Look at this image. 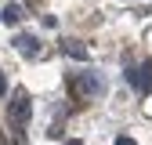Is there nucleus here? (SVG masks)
Listing matches in <instances>:
<instances>
[{"label":"nucleus","instance_id":"1","mask_svg":"<svg viewBox=\"0 0 152 145\" xmlns=\"http://www.w3.org/2000/svg\"><path fill=\"white\" fill-rule=\"evenodd\" d=\"M29 109H33L29 94H26V91H15V94H11V105H7V116H11V123H26Z\"/></svg>","mask_w":152,"mask_h":145},{"label":"nucleus","instance_id":"2","mask_svg":"<svg viewBox=\"0 0 152 145\" xmlns=\"http://www.w3.org/2000/svg\"><path fill=\"white\" fill-rule=\"evenodd\" d=\"M127 80L134 83L141 94H152V58H148V62H141L138 69H130V72H127Z\"/></svg>","mask_w":152,"mask_h":145},{"label":"nucleus","instance_id":"3","mask_svg":"<svg viewBox=\"0 0 152 145\" xmlns=\"http://www.w3.org/2000/svg\"><path fill=\"white\" fill-rule=\"evenodd\" d=\"M15 47H18L22 58H36V54H40V40H36V36H26V33L15 36Z\"/></svg>","mask_w":152,"mask_h":145},{"label":"nucleus","instance_id":"4","mask_svg":"<svg viewBox=\"0 0 152 145\" xmlns=\"http://www.w3.org/2000/svg\"><path fill=\"white\" fill-rule=\"evenodd\" d=\"M22 18H26V7L15 4V0H11V4H4V11H0V22H4V26H18Z\"/></svg>","mask_w":152,"mask_h":145},{"label":"nucleus","instance_id":"5","mask_svg":"<svg viewBox=\"0 0 152 145\" xmlns=\"http://www.w3.org/2000/svg\"><path fill=\"white\" fill-rule=\"evenodd\" d=\"M62 51L69 54V58H80V62L87 58V47H83L80 40H62Z\"/></svg>","mask_w":152,"mask_h":145},{"label":"nucleus","instance_id":"6","mask_svg":"<svg viewBox=\"0 0 152 145\" xmlns=\"http://www.w3.org/2000/svg\"><path fill=\"white\" fill-rule=\"evenodd\" d=\"M80 91H83V94H102V80H98V76H91V72H87V76L80 80Z\"/></svg>","mask_w":152,"mask_h":145},{"label":"nucleus","instance_id":"7","mask_svg":"<svg viewBox=\"0 0 152 145\" xmlns=\"http://www.w3.org/2000/svg\"><path fill=\"white\" fill-rule=\"evenodd\" d=\"M112 145H138V141H134V138H127V134H120V138L112 141Z\"/></svg>","mask_w":152,"mask_h":145},{"label":"nucleus","instance_id":"8","mask_svg":"<svg viewBox=\"0 0 152 145\" xmlns=\"http://www.w3.org/2000/svg\"><path fill=\"white\" fill-rule=\"evenodd\" d=\"M4 91H7V80H4V72H0V94H4Z\"/></svg>","mask_w":152,"mask_h":145}]
</instances>
